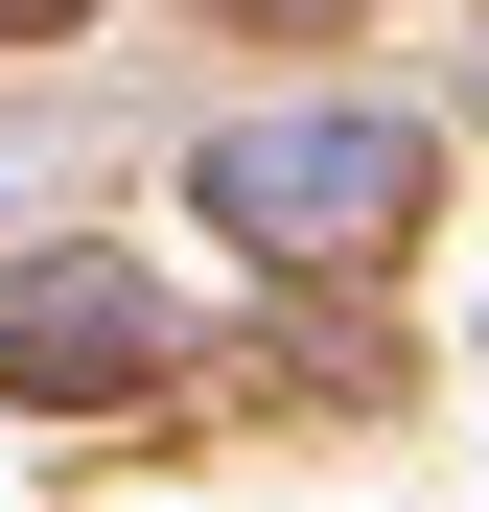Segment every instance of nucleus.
<instances>
[{"mask_svg":"<svg viewBox=\"0 0 489 512\" xmlns=\"http://www.w3.org/2000/svg\"><path fill=\"white\" fill-rule=\"evenodd\" d=\"M396 187H420V140H396V117H326V140H233V163H210V210H257L280 256H350Z\"/></svg>","mask_w":489,"mask_h":512,"instance_id":"obj_1","label":"nucleus"}]
</instances>
